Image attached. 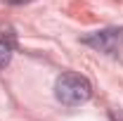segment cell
<instances>
[{"label": "cell", "instance_id": "obj_5", "mask_svg": "<svg viewBox=\"0 0 123 121\" xmlns=\"http://www.w3.org/2000/svg\"><path fill=\"white\" fill-rule=\"evenodd\" d=\"M7 2H12V5H21V2H33V0H7Z\"/></svg>", "mask_w": 123, "mask_h": 121}, {"label": "cell", "instance_id": "obj_3", "mask_svg": "<svg viewBox=\"0 0 123 121\" xmlns=\"http://www.w3.org/2000/svg\"><path fill=\"white\" fill-rule=\"evenodd\" d=\"M12 60V45L10 43H5V40H0V69L2 67H7Z\"/></svg>", "mask_w": 123, "mask_h": 121}, {"label": "cell", "instance_id": "obj_4", "mask_svg": "<svg viewBox=\"0 0 123 121\" xmlns=\"http://www.w3.org/2000/svg\"><path fill=\"white\" fill-rule=\"evenodd\" d=\"M109 116H111V121H123V109H111Z\"/></svg>", "mask_w": 123, "mask_h": 121}, {"label": "cell", "instance_id": "obj_1", "mask_svg": "<svg viewBox=\"0 0 123 121\" xmlns=\"http://www.w3.org/2000/svg\"><path fill=\"white\" fill-rule=\"evenodd\" d=\"M92 95V86L85 76L76 74V71H69V74H62L55 83V97L59 100L62 105L66 107H78L83 102H88Z\"/></svg>", "mask_w": 123, "mask_h": 121}, {"label": "cell", "instance_id": "obj_2", "mask_svg": "<svg viewBox=\"0 0 123 121\" xmlns=\"http://www.w3.org/2000/svg\"><path fill=\"white\" fill-rule=\"evenodd\" d=\"M83 43L95 47L97 52H104V55H118L123 50V29L95 31V33H90V36L83 38Z\"/></svg>", "mask_w": 123, "mask_h": 121}]
</instances>
